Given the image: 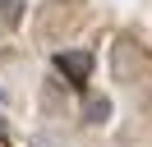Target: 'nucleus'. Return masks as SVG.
<instances>
[{
	"instance_id": "f257e3e1",
	"label": "nucleus",
	"mask_w": 152,
	"mask_h": 147,
	"mask_svg": "<svg viewBox=\"0 0 152 147\" xmlns=\"http://www.w3.org/2000/svg\"><path fill=\"white\" fill-rule=\"evenodd\" d=\"M56 69L78 87V83H88V74H92V55H88V51H60L56 55Z\"/></svg>"
},
{
	"instance_id": "f03ea898",
	"label": "nucleus",
	"mask_w": 152,
	"mask_h": 147,
	"mask_svg": "<svg viewBox=\"0 0 152 147\" xmlns=\"http://www.w3.org/2000/svg\"><path fill=\"white\" fill-rule=\"evenodd\" d=\"M83 119L88 124H106V119H111V101L106 97H88L83 101Z\"/></svg>"
},
{
	"instance_id": "7ed1b4c3",
	"label": "nucleus",
	"mask_w": 152,
	"mask_h": 147,
	"mask_svg": "<svg viewBox=\"0 0 152 147\" xmlns=\"http://www.w3.org/2000/svg\"><path fill=\"white\" fill-rule=\"evenodd\" d=\"M0 18H5V23H19V18H23V0H0Z\"/></svg>"
},
{
	"instance_id": "20e7f679",
	"label": "nucleus",
	"mask_w": 152,
	"mask_h": 147,
	"mask_svg": "<svg viewBox=\"0 0 152 147\" xmlns=\"http://www.w3.org/2000/svg\"><path fill=\"white\" fill-rule=\"evenodd\" d=\"M0 106H5V87H0Z\"/></svg>"
},
{
	"instance_id": "39448f33",
	"label": "nucleus",
	"mask_w": 152,
	"mask_h": 147,
	"mask_svg": "<svg viewBox=\"0 0 152 147\" xmlns=\"http://www.w3.org/2000/svg\"><path fill=\"white\" fill-rule=\"evenodd\" d=\"M0 138H5V124H0Z\"/></svg>"
}]
</instances>
